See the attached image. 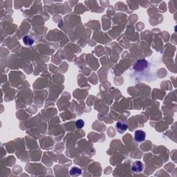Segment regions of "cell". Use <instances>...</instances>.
Listing matches in <instances>:
<instances>
[{"instance_id": "obj_2", "label": "cell", "mask_w": 177, "mask_h": 177, "mask_svg": "<svg viewBox=\"0 0 177 177\" xmlns=\"http://www.w3.org/2000/svg\"><path fill=\"white\" fill-rule=\"evenodd\" d=\"M145 132L143 130H136L134 134V139L137 143H141L145 140Z\"/></svg>"}, {"instance_id": "obj_1", "label": "cell", "mask_w": 177, "mask_h": 177, "mask_svg": "<svg viewBox=\"0 0 177 177\" xmlns=\"http://www.w3.org/2000/svg\"><path fill=\"white\" fill-rule=\"evenodd\" d=\"M148 66V63L145 60H141L137 61L134 66V69L136 71H142L146 69Z\"/></svg>"}, {"instance_id": "obj_7", "label": "cell", "mask_w": 177, "mask_h": 177, "mask_svg": "<svg viewBox=\"0 0 177 177\" xmlns=\"http://www.w3.org/2000/svg\"><path fill=\"white\" fill-rule=\"evenodd\" d=\"M84 122L83 120H82V119L78 120L76 122V127L78 129L82 128V127H84Z\"/></svg>"}, {"instance_id": "obj_4", "label": "cell", "mask_w": 177, "mask_h": 177, "mask_svg": "<svg viewBox=\"0 0 177 177\" xmlns=\"http://www.w3.org/2000/svg\"><path fill=\"white\" fill-rule=\"evenodd\" d=\"M116 129L120 133H123L125 132L126 130L128 128V125L125 123V122H118L116 123Z\"/></svg>"}, {"instance_id": "obj_3", "label": "cell", "mask_w": 177, "mask_h": 177, "mask_svg": "<svg viewBox=\"0 0 177 177\" xmlns=\"http://www.w3.org/2000/svg\"><path fill=\"white\" fill-rule=\"evenodd\" d=\"M144 170V165L141 161H136L132 164V170L135 173H141Z\"/></svg>"}, {"instance_id": "obj_5", "label": "cell", "mask_w": 177, "mask_h": 177, "mask_svg": "<svg viewBox=\"0 0 177 177\" xmlns=\"http://www.w3.org/2000/svg\"><path fill=\"white\" fill-rule=\"evenodd\" d=\"M69 173L71 176H79L82 173V170L79 167H73L70 170Z\"/></svg>"}, {"instance_id": "obj_6", "label": "cell", "mask_w": 177, "mask_h": 177, "mask_svg": "<svg viewBox=\"0 0 177 177\" xmlns=\"http://www.w3.org/2000/svg\"><path fill=\"white\" fill-rule=\"evenodd\" d=\"M23 42L27 46H31L34 43V40L30 36H24L23 38Z\"/></svg>"}]
</instances>
